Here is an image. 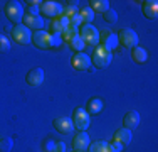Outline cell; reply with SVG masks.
Masks as SVG:
<instances>
[{
  "instance_id": "d6986e66",
  "label": "cell",
  "mask_w": 158,
  "mask_h": 152,
  "mask_svg": "<svg viewBox=\"0 0 158 152\" xmlns=\"http://www.w3.org/2000/svg\"><path fill=\"white\" fill-rule=\"evenodd\" d=\"M86 112L89 113V115H99L101 112H103V101L99 100V98H89L88 101V106H86Z\"/></svg>"
},
{
  "instance_id": "9a60e30c",
  "label": "cell",
  "mask_w": 158,
  "mask_h": 152,
  "mask_svg": "<svg viewBox=\"0 0 158 152\" xmlns=\"http://www.w3.org/2000/svg\"><path fill=\"white\" fill-rule=\"evenodd\" d=\"M143 14H145L146 19L155 20L156 15H158V2L156 0H146V2H143Z\"/></svg>"
},
{
  "instance_id": "4fadbf2b",
  "label": "cell",
  "mask_w": 158,
  "mask_h": 152,
  "mask_svg": "<svg viewBox=\"0 0 158 152\" xmlns=\"http://www.w3.org/2000/svg\"><path fill=\"white\" fill-rule=\"evenodd\" d=\"M89 144H91V139H89L88 132H77L74 140H73V147L76 152H86Z\"/></svg>"
},
{
  "instance_id": "44dd1931",
  "label": "cell",
  "mask_w": 158,
  "mask_h": 152,
  "mask_svg": "<svg viewBox=\"0 0 158 152\" xmlns=\"http://www.w3.org/2000/svg\"><path fill=\"white\" fill-rule=\"evenodd\" d=\"M89 9L93 12H98V14H104L106 10H110V2L108 0H91L89 2Z\"/></svg>"
},
{
  "instance_id": "484cf974",
  "label": "cell",
  "mask_w": 158,
  "mask_h": 152,
  "mask_svg": "<svg viewBox=\"0 0 158 152\" xmlns=\"http://www.w3.org/2000/svg\"><path fill=\"white\" fill-rule=\"evenodd\" d=\"M14 147V140L10 137H3L0 139V152H10Z\"/></svg>"
},
{
  "instance_id": "9c48e42d",
  "label": "cell",
  "mask_w": 158,
  "mask_h": 152,
  "mask_svg": "<svg viewBox=\"0 0 158 152\" xmlns=\"http://www.w3.org/2000/svg\"><path fill=\"white\" fill-rule=\"evenodd\" d=\"M118 41L121 42L125 47L133 49L138 46V34L133 29H121V32L118 34Z\"/></svg>"
},
{
  "instance_id": "3957f363",
  "label": "cell",
  "mask_w": 158,
  "mask_h": 152,
  "mask_svg": "<svg viewBox=\"0 0 158 152\" xmlns=\"http://www.w3.org/2000/svg\"><path fill=\"white\" fill-rule=\"evenodd\" d=\"M79 36H81L82 41H84L86 46H93V47H96V46L99 44V30H98L93 24H84L82 25Z\"/></svg>"
},
{
  "instance_id": "30bf717a",
  "label": "cell",
  "mask_w": 158,
  "mask_h": 152,
  "mask_svg": "<svg viewBox=\"0 0 158 152\" xmlns=\"http://www.w3.org/2000/svg\"><path fill=\"white\" fill-rule=\"evenodd\" d=\"M32 42L35 44V47L39 49H51V34L46 32V30H35L32 36Z\"/></svg>"
},
{
  "instance_id": "8fae6325",
  "label": "cell",
  "mask_w": 158,
  "mask_h": 152,
  "mask_svg": "<svg viewBox=\"0 0 158 152\" xmlns=\"http://www.w3.org/2000/svg\"><path fill=\"white\" fill-rule=\"evenodd\" d=\"M54 128L57 132H61V134L64 135H69V134H73V130H74V125H73V120L71 118H67V117H57V118H54Z\"/></svg>"
},
{
  "instance_id": "f546056e",
  "label": "cell",
  "mask_w": 158,
  "mask_h": 152,
  "mask_svg": "<svg viewBox=\"0 0 158 152\" xmlns=\"http://www.w3.org/2000/svg\"><path fill=\"white\" fill-rule=\"evenodd\" d=\"M61 42H62L61 34H51V44H52V47H59Z\"/></svg>"
},
{
  "instance_id": "e0dca14e",
  "label": "cell",
  "mask_w": 158,
  "mask_h": 152,
  "mask_svg": "<svg viewBox=\"0 0 158 152\" xmlns=\"http://www.w3.org/2000/svg\"><path fill=\"white\" fill-rule=\"evenodd\" d=\"M69 19L67 17H64V15H59V17H56V19H52V30H54V34H62V30L64 29H67L69 27Z\"/></svg>"
},
{
  "instance_id": "1f68e13d",
  "label": "cell",
  "mask_w": 158,
  "mask_h": 152,
  "mask_svg": "<svg viewBox=\"0 0 158 152\" xmlns=\"http://www.w3.org/2000/svg\"><path fill=\"white\" fill-rule=\"evenodd\" d=\"M40 7V5H39ZM39 7L27 5V15H39Z\"/></svg>"
},
{
  "instance_id": "6da1fadb",
  "label": "cell",
  "mask_w": 158,
  "mask_h": 152,
  "mask_svg": "<svg viewBox=\"0 0 158 152\" xmlns=\"http://www.w3.org/2000/svg\"><path fill=\"white\" fill-rule=\"evenodd\" d=\"M89 58H91V63L94 64L96 68L103 69V68H108L111 64L113 52L108 51V49L103 47V46H96L94 51H93V56H89Z\"/></svg>"
},
{
  "instance_id": "52a82bcc",
  "label": "cell",
  "mask_w": 158,
  "mask_h": 152,
  "mask_svg": "<svg viewBox=\"0 0 158 152\" xmlns=\"http://www.w3.org/2000/svg\"><path fill=\"white\" fill-rule=\"evenodd\" d=\"M71 64H73L74 69L77 71H89L93 69V63H91V58H89L86 52H76L71 59Z\"/></svg>"
},
{
  "instance_id": "ffe728a7",
  "label": "cell",
  "mask_w": 158,
  "mask_h": 152,
  "mask_svg": "<svg viewBox=\"0 0 158 152\" xmlns=\"http://www.w3.org/2000/svg\"><path fill=\"white\" fill-rule=\"evenodd\" d=\"M131 59H133L135 63H138V64H143V63L148 61V52H146V49L136 46V47L131 49Z\"/></svg>"
},
{
  "instance_id": "ac0fdd59",
  "label": "cell",
  "mask_w": 158,
  "mask_h": 152,
  "mask_svg": "<svg viewBox=\"0 0 158 152\" xmlns=\"http://www.w3.org/2000/svg\"><path fill=\"white\" fill-rule=\"evenodd\" d=\"M131 139H133V134H131L130 128H118L114 134V140L116 142H119L121 145H128V144L131 142Z\"/></svg>"
},
{
  "instance_id": "2e32d148",
  "label": "cell",
  "mask_w": 158,
  "mask_h": 152,
  "mask_svg": "<svg viewBox=\"0 0 158 152\" xmlns=\"http://www.w3.org/2000/svg\"><path fill=\"white\" fill-rule=\"evenodd\" d=\"M123 125H125V128H130V130L136 128L138 125H140V113H138L136 110L128 112L125 115V118H123Z\"/></svg>"
},
{
  "instance_id": "ba28073f",
  "label": "cell",
  "mask_w": 158,
  "mask_h": 152,
  "mask_svg": "<svg viewBox=\"0 0 158 152\" xmlns=\"http://www.w3.org/2000/svg\"><path fill=\"white\" fill-rule=\"evenodd\" d=\"M99 46H103V47H106L108 51H114L116 47L119 46V41H118V34H114L113 30H103V32L99 34Z\"/></svg>"
},
{
  "instance_id": "f1b7e54d",
  "label": "cell",
  "mask_w": 158,
  "mask_h": 152,
  "mask_svg": "<svg viewBox=\"0 0 158 152\" xmlns=\"http://www.w3.org/2000/svg\"><path fill=\"white\" fill-rule=\"evenodd\" d=\"M42 150L44 152H56V142L51 139H47L46 142L42 144Z\"/></svg>"
},
{
  "instance_id": "d4e9b609",
  "label": "cell",
  "mask_w": 158,
  "mask_h": 152,
  "mask_svg": "<svg viewBox=\"0 0 158 152\" xmlns=\"http://www.w3.org/2000/svg\"><path fill=\"white\" fill-rule=\"evenodd\" d=\"M69 46H71V47H73L76 52H82V49L86 47V44H84V41L81 39V36H76V37H74V39L69 42Z\"/></svg>"
},
{
  "instance_id": "4316f807",
  "label": "cell",
  "mask_w": 158,
  "mask_h": 152,
  "mask_svg": "<svg viewBox=\"0 0 158 152\" xmlns=\"http://www.w3.org/2000/svg\"><path fill=\"white\" fill-rule=\"evenodd\" d=\"M103 19H104V22H108V24H114L116 20H118V12L116 10H106V12L103 14Z\"/></svg>"
},
{
  "instance_id": "7a4b0ae2",
  "label": "cell",
  "mask_w": 158,
  "mask_h": 152,
  "mask_svg": "<svg viewBox=\"0 0 158 152\" xmlns=\"http://www.w3.org/2000/svg\"><path fill=\"white\" fill-rule=\"evenodd\" d=\"M5 15L9 17V20H12L14 24H22V19H24V7L20 2L17 0H10L5 5Z\"/></svg>"
},
{
  "instance_id": "83f0119b",
  "label": "cell",
  "mask_w": 158,
  "mask_h": 152,
  "mask_svg": "<svg viewBox=\"0 0 158 152\" xmlns=\"http://www.w3.org/2000/svg\"><path fill=\"white\" fill-rule=\"evenodd\" d=\"M10 39L3 34H0V52H9L10 51Z\"/></svg>"
},
{
  "instance_id": "5b68a950",
  "label": "cell",
  "mask_w": 158,
  "mask_h": 152,
  "mask_svg": "<svg viewBox=\"0 0 158 152\" xmlns=\"http://www.w3.org/2000/svg\"><path fill=\"white\" fill-rule=\"evenodd\" d=\"M10 34H12L14 42H17V44H20V46H25V44H29V42L32 41L31 29H27L24 24H17V25H14V29L10 30Z\"/></svg>"
},
{
  "instance_id": "7c38bea8",
  "label": "cell",
  "mask_w": 158,
  "mask_h": 152,
  "mask_svg": "<svg viewBox=\"0 0 158 152\" xmlns=\"http://www.w3.org/2000/svg\"><path fill=\"white\" fill-rule=\"evenodd\" d=\"M25 81H27L29 86H32V88H37V86H40L44 83V69L42 68H34L27 73L25 76Z\"/></svg>"
},
{
  "instance_id": "277c9868",
  "label": "cell",
  "mask_w": 158,
  "mask_h": 152,
  "mask_svg": "<svg viewBox=\"0 0 158 152\" xmlns=\"http://www.w3.org/2000/svg\"><path fill=\"white\" fill-rule=\"evenodd\" d=\"M73 125L74 128H77L79 132H86L91 125V118H89V113L84 108H76L73 113Z\"/></svg>"
},
{
  "instance_id": "8992f818",
  "label": "cell",
  "mask_w": 158,
  "mask_h": 152,
  "mask_svg": "<svg viewBox=\"0 0 158 152\" xmlns=\"http://www.w3.org/2000/svg\"><path fill=\"white\" fill-rule=\"evenodd\" d=\"M62 10L64 7L61 5L59 2H51V0H47V2H42L39 7V14L42 15V17H59V15H62Z\"/></svg>"
},
{
  "instance_id": "4dcf8cb0",
  "label": "cell",
  "mask_w": 158,
  "mask_h": 152,
  "mask_svg": "<svg viewBox=\"0 0 158 152\" xmlns=\"http://www.w3.org/2000/svg\"><path fill=\"white\" fill-rule=\"evenodd\" d=\"M110 147H111V152H123V149H125V145H121V144L116 142V140H111Z\"/></svg>"
},
{
  "instance_id": "5bb4252c",
  "label": "cell",
  "mask_w": 158,
  "mask_h": 152,
  "mask_svg": "<svg viewBox=\"0 0 158 152\" xmlns=\"http://www.w3.org/2000/svg\"><path fill=\"white\" fill-rule=\"evenodd\" d=\"M22 22H24L25 27L31 30H42L44 29V17H40V14L39 15H24Z\"/></svg>"
},
{
  "instance_id": "603a6c76",
  "label": "cell",
  "mask_w": 158,
  "mask_h": 152,
  "mask_svg": "<svg viewBox=\"0 0 158 152\" xmlns=\"http://www.w3.org/2000/svg\"><path fill=\"white\" fill-rule=\"evenodd\" d=\"M88 152H111L110 142H104V140H98L94 144H89Z\"/></svg>"
},
{
  "instance_id": "cb8c5ba5",
  "label": "cell",
  "mask_w": 158,
  "mask_h": 152,
  "mask_svg": "<svg viewBox=\"0 0 158 152\" xmlns=\"http://www.w3.org/2000/svg\"><path fill=\"white\" fill-rule=\"evenodd\" d=\"M76 36H79V27H74V25H69V27L64 29L62 34H61L62 41H67V42H71Z\"/></svg>"
},
{
  "instance_id": "d6a6232c",
  "label": "cell",
  "mask_w": 158,
  "mask_h": 152,
  "mask_svg": "<svg viewBox=\"0 0 158 152\" xmlns=\"http://www.w3.org/2000/svg\"><path fill=\"white\" fill-rule=\"evenodd\" d=\"M56 152H67L66 144L64 142H56Z\"/></svg>"
},
{
  "instance_id": "7402d4cb",
  "label": "cell",
  "mask_w": 158,
  "mask_h": 152,
  "mask_svg": "<svg viewBox=\"0 0 158 152\" xmlns=\"http://www.w3.org/2000/svg\"><path fill=\"white\" fill-rule=\"evenodd\" d=\"M77 14H79V17H81V20H82V25H84V24H91L93 19H94V12L89 9V5L81 7Z\"/></svg>"
}]
</instances>
